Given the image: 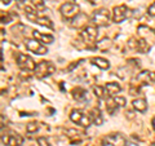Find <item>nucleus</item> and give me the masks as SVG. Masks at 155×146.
<instances>
[{
	"label": "nucleus",
	"mask_w": 155,
	"mask_h": 146,
	"mask_svg": "<svg viewBox=\"0 0 155 146\" xmlns=\"http://www.w3.org/2000/svg\"><path fill=\"white\" fill-rule=\"evenodd\" d=\"M106 108H107V111H109V113H111V114H113L114 111L119 108V106L116 105V102H115V100H114V97H110V98L106 100Z\"/></svg>",
	"instance_id": "21"
},
{
	"label": "nucleus",
	"mask_w": 155,
	"mask_h": 146,
	"mask_svg": "<svg viewBox=\"0 0 155 146\" xmlns=\"http://www.w3.org/2000/svg\"><path fill=\"white\" fill-rule=\"evenodd\" d=\"M137 79L140 81H146V83H149V81H151V80H155V75L153 74V72H150V71H142L141 74L137 76Z\"/></svg>",
	"instance_id": "18"
},
{
	"label": "nucleus",
	"mask_w": 155,
	"mask_h": 146,
	"mask_svg": "<svg viewBox=\"0 0 155 146\" xmlns=\"http://www.w3.org/2000/svg\"><path fill=\"white\" fill-rule=\"evenodd\" d=\"M25 13H26V17L28 21H31V22H35L36 21V18L39 17L38 16V11L36 9H34L31 7H25Z\"/></svg>",
	"instance_id": "17"
},
{
	"label": "nucleus",
	"mask_w": 155,
	"mask_h": 146,
	"mask_svg": "<svg viewBox=\"0 0 155 146\" xmlns=\"http://www.w3.org/2000/svg\"><path fill=\"white\" fill-rule=\"evenodd\" d=\"M147 14L150 17H155V2L153 4H150V7L147 8Z\"/></svg>",
	"instance_id": "27"
},
{
	"label": "nucleus",
	"mask_w": 155,
	"mask_h": 146,
	"mask_svg": "<svg viewBox=\"0 0 155 146\" xmlns=\"http://www.w3.org/2000/svg\"><path fill=\"white\" fill-rule=\"evenodd\" d=\"M38 145L39 146H52L49 141L47 140V137H43V136L41 137H38Z\"/></svg>",
	"instance_id": "26"
},
{
	"label": "nucleus",
	"mask_w": 155,
	"mask_h": 146,
	"mask_svg": "<svg viewBox=\"0 0 155 146\" xmlns=\"http://www.w3.org/2000/svg\"><path fill=\"white\" fill-rule=\"evenodd\" d=\"M12 0H2V4L3 5H8V4H11Z\"/></svg>",
	"instance_id": "28"
},
{
	"label": "nucleus",
	"mask_w": 155,
	"mask_h": 146,
	"mask_svg": "<svg viewBox=\"0 0 155 146\" xmlns=\"http://www.w3.org/2000/svg\"><path fill=\"white\" fill-rule=\"evenodd\" d=\"M132 106L136 111H138V113H145V111L147 110V101L145 98H136L132 101Z\"/></svg>",
	"instance_id": "15"
},
{
	"label": "nucleus",
	"mask_w": 155,
	"mask_h": 146,
	"mask_svg": "<svg viewBox=\"0 0 155 146\" xmlns=\"http://www.w3.org/2000/svg\"><path fill=\"white\" fill-rule=\"evenodd\" d=\"M87 2H89V3H92V4H94V3L97 2V0H87Z\"/></svg>",
	"instance_id": "31"
},
{
	"label": "nucleus",
	"mask_w": 155,
	"mask_h": 146,
	"mask_svg": "<svg viewBox=\"0 0 155 146\" xmlns=\"http://www.w3.org/2000/svg\"><path fill=\"white\" fill-rule=\"evenodd\" d=\"M18 2H23V0H18Z\"/></svg>",
	"instance_id": "32"
},
{
	"label": "nucleus",
	"mask_w": 155,
	"mask_h": 146,
	"mask_svg": "<svg viewBox=\"0 0 155 146\" xmlns=\"http://www.w3.org/2000/svg\"><path fill=\"white\" fill-rule=\"evenodd\" d=\"M35 23H38V25H40V26L48 27V28H53V22L47 17H38Z\"/></svg>",
	"instance_id": "19"
},
{
	"label": "nucleus",
	"mask_w": 155,
	"mask_h": 146,
	"mask_svg": "<svg viewBox=\"0 0 155 146\" xmlns=\"http://www.w3.org/2000/svg\"><path fill=\"white\" fill-rule=\"evenodd\" d=\"M93 91H94V95L98 97V98H105L107 96V92H106L105 87H101V85H94L93 87Z\"/></svg>",
	"instance_id": "20"
},
{
	"label": "nucleus",
	"mask_w": 155,
	"mask_h": 146,
	"mask_svg": "<svg viewBox=\"0 0 155 146\" xmlns=\"http://www.w3.org/2000/svg\"><path fill=\"white\" fill-rule=\"evenodd\" d=\"M25 47L27 51H30L32 53H36V55H47L48 53V48L40 43L36 39H26L25 40Z\"/></svg>",
	"instance_id": "7"
},
{
	"label": "nucleus",
	"mask_w": 155,
	"mask_h": 146,
	"mask_svg": "<svg viewBox=\"0 0 155 146\" xmlns=\"http://www.w3.org/2000/svg\"><path fill=\"white\" fill-rule=\"evenodd\" d=\"M127 145V140L122 133H113L109 134L102 140L101 146H125Z\"/></svg>",
	"instance_id": "8"
},
{
	"label": "nucleus",
	"mask_w": 155,
	"mask_h": 146,
	"mask_svg": "<svg viewBox=\"0 0 155 146\" xmlns=\"http://www.w3.org/2000/svg\"><path fill=\"white\" fill-rule=\"evenodd\" d=\"M89 115H91V119H92V123L96 124V125H101L104 123V116H102V113H101L100 109H92L89 111Z\"/></svg>",
	"instance_id": "14"
},
{
	"label": "nucleus",
	"mask_w": 155,
	"mask_h": 146,
	"mask_svg": "<svg viewBox=\"0 0 155 146\" xmlns=\"http://www.w3.org/2000/svg\"><path fill=\"white\" fill-rule=\"evenodd\" d=\"M38 129H39V124L36 123V121H31V123H28L26 125V132L27 133H35Z\"/></svg>",
	"instance_id": "24"
},
{
	"label": "nucleus",
	"mask_w": 155,
	"mask_h": 146,
	"mask_svg": "<svg viewBox=\"0 0 155 146\" xmlns=\"http://www.w3.org/2000/svg\"><path fill=\"white\" fill-rule=\"evenodd\" d=\"M97 26H92V25H88L85 26L83 30L80 32V38L83 39V41L87 45H92L93 43H96V39H97Z\"/></svg>",
	"instance_id": "6"
},
{
	"label": "nucleus",
	"mask_w": 155,
	"mask_h": 146,
	"mask_svg": "<svg viewBox=\"0 0 155 146\" xmlns=\"http://www.w3.org/2000/svg\"><path fill=\"white\" fill-rule=\"evenodd\" d=\"M88 19L89 17L87 16L85 13H79L78 16H75L72 19H70V26L71 27H75V28H80V27H85V26H88L87 25V22H88Z\"/></svg>",
	"instance_id": "11"
},
{
	"label": "nucleus",
	"mask_w": 155,
	"mask_h": 146,
	"mask_svg": "<svg viewBox=\"0 0 155 146\" xmlns=\"http://www.w3.org/2000/svg\"><path fill=\"white\" fill-rule=\"evenodd\" d=\"M80 8L79 5L75 3V0H70V2H66L64 3L60 7V13L67 19H72L75 16H78L80 12Z\"/></svg>",
	"instance_id": "4"
},
{
	"label": "nucleus",
	"mask_w": 155,
	"mask_h": 146,
	"mask_svg": "<svg viewBox=\"0 0 155 146\" xmlns=\"http://www.w3.org/2000/svg\"><path fill=\"white\" fill-rule=\"evenodd\" d=\"M2 142L5 146H22L23 138L16 132H8L5 134H2Z\"/></svg>",
	"instance_id": "9"
},
{
	"label": "nucleus",
	"mask_w": 155,
	"mask_h": 146,
	"mask_svg": "<svg viewBox=\"0 0 155 146\" xmlns=\"http://www.w3.org/2000/svg\"><path fill=\"white\" fill-rule=\"evenodd\" d=\"M32 38L39 40L43 44H52L53 41H54V38H53L51 34H43L40 31H32Z\"/></svg>",
	"instance_id": "12"
},
{
	"label": "nucleus",
	"mask_w": 155,
	"mask_h": 146,
	"mask_svg": "<svg viewBox=\"0 0 155 146\" xmlns=\"http://www.w3.org/2000/svg\"><path fill=\"white\" fill-rule=\"evenodd\" d=\"M154 32H155V28H154Z\"/></svg>",
	"instance_id": "33"
},
{
	"label": "nucleus",
	"mask_w": 155,
	"mask_h": 146,
	"mask_svg": "<svg viewBox=\"0 0 155 146\" xmlns=\"http://www.w3.org/2000/svg\"><path fill=\"white\" fill-rule=\"evenodd\" d=\"M70 120L74 121V123L78 124V125H81V127H84V128L89 127V125L92 124V119H91L89 113L87 114V113H84L83 110H78V109L71 111Z\"/></svg>",
	"instance_id": "3"
},
{
	"label": "nucleus",
	"mask_w": 155,
	"mask_h": 146,
	"mask_svg": "<svg viewBox=\"0 0 155 146\" xmlns=\"http://www.w3.org/2000/svg\"><path fill=\"white\" fill-rule=\"evenodd\" d=\"M114 100H115L116 105H118L119 108H123V106H125V104H127V100H125L124 97H122V96H115Z\"/></svg>",
	"instance_id": "25"
},
{
	"label": "nucleus",
	"mask_w": 155,
	"mask_h": 146,
	"mask_svg": "<svg viewBox=\"0 0 155 146\" xmlns=\"http://www.w3.org/2000/svg\"><path fill=\"white\" fill-rule=\"evenodd\" d=\"M151 124H153V128H154V129H155V118H154V119H153V121H151Z\"/></svg>",
	"instance_id": "30"
},
{
	"label": "nucleus",
	"mask_w": 155,
	"mask_h": 146,
	"mask_svg": "<svg viewBox=\"0 0 155 146\" xmlns=\"http://www.w3.org/2000/svg\"><path fill=\"white\" fill-rule=\"evenodd\" d=\"M110 19H111V14L109 12V9L106 8L97 9V11H94L93 16H92V22L94 23V26H98V27L107 26Z\"/></svg>",
	"instance_id": "2"
},
{
	"label": "nucleus",
	"mask_w": 155,
	"mask_h": 146,
	"mask_svg": "<svg viewBox=\"0 0 155 146\" xmlns=\"http://www.w3.org/2000/svg\"><path fill=\"white\" fill-rule=\"evenodd\" d=\"M105 88H106V92H107V96H110V97H115L120 91H122V87H120V84H119V83H115V81L106 83Z\"/></svg>",
	"instance_id": "13"
},
{
	"label": "nucleus",
	"mask_w": 155,
	"mask_h": 146,
	"mask_svg": "<svg viewBox=\"0 0 155 146\" xmlns=\"http://www.w3.org/2000/svg\"><path fill=\"white\" fill-rule=\"evenodd\" d=\"M125 146H138V145H136L134 142H128V141H127V145H125Z\"/></svg>",
	"instance_id": "29"
},
{
	"label": "nucleus",
	"mask_w": 155,
	"mask_h": 146,
	"mask_svg": "<svg viewBox=\"0 0 155 146\" xmlns=\"http://www.w3.org/2000/svg\"><path fill=\"white\" fill-rule=\"evenodd\" d=\"M128 14H129V11H128L127 5H124V4L116 5L113 9V21L115 23H120L128 17Z\"/></svg>",
	"instance_id": "10"
},
{
	"label": "nucleus",
	"mask_w": 155,
	"mask_h": 146,
	"mask_svg": "<svg viewBox=\"0 0 155 146\" xmlns=\"http://www.w3.org/2000/svg\"><path fill=\"white\" fill-rule=\"evenodd\" d=\"M54 71H56V67L51 61H41L36 65L34 74H35L38 79H44L47 76H51Z\"/></svg>",
	"instance_id": "1"
},
{
	"label": "nucleus",
	"mask_w": 155,
	"mask_h": 146,
	"mask_svg": "<svg viewBox=\"0 0 155 146\" xmlns=\"http://www.w3.org/2000/svg\"><path fill=\"white\" fill-rule=\"evenodd\" d=\"M110 47V39L107 38H104L102 40H100L98 43H97V48L101 51H105V49H109Z\"/></svg>",
	"instance_id": "23"
},
{
	"label": "nucleus",
	"mask_w": 155,
	"mask_h": 146,
	"mask_svg": "<svg viewBox=\"0 0 155 146\" xmlns=\"http://www.w3.org/2000/svg\"><path fill=\"white\" fill-rule=\"evenodd\" d=\"M91 62L101 70H107L110 67V62L104 57H93V58H91Z\"/></svg>",
	"instance_id": "16"
},
{
	"label": "nucleus",
	"mask_w": 155,
	"mask_h": 146,
	"mask_svg": "<svg viewBox=\"0 0 155 146\" xmlns=\"http://www.w3.org/2000/svg\"><path fill=\"white\" fill-rule=\"evenodd\" d=\"M31 3H32V5H34V8H35L36 11H39V12L45 11V3H44V0H31Z\"/></svg>",
	"instance_id": "22"
},
{
	"label": "nucleus",
	"mask_w": 155,
	"mask_h": 146,
	"mask_svg": "<svg viewBox=\"0 0 155 146\" xmlns=\"http://www.w3.org/2000/svg\"><path fill=\"white\" fill-rule=\"evenodd\" d=\"M16 62H17V66L23 71H34L36 67L35 61L30 56L23 55V53H18L16 57Z\"/></svg>",
	"instance_id": "5"
}]
</instances>
